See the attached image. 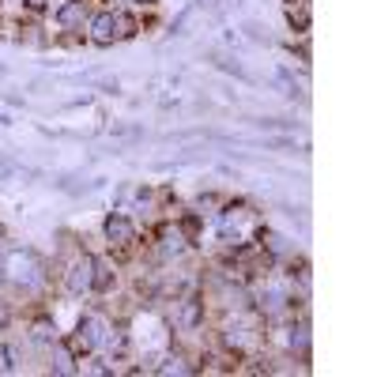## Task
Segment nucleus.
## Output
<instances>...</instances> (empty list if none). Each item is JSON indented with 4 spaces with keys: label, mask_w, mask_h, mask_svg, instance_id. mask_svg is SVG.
Here are the masks:
<instances>
[{
    "label": "nucleus",
    "mask_w": 377,
    "mask_h": 377,
    "mask_svg": "<svg viewBox=\"0 0 377 377\" xmlns=\"http://www.w3.org/2000/svg\"><path fill=\"white\" fill-rule=\"evenodd\" d=\"M136 30V23L128 15H117V12H99L91 19V42L94 45H114L117 38H128Z\"/></svg>",
    "instance_id": "1"
},
{
    "label": "nucleus",
    "mask_w": 377,
    "mask_h": 377,
    "mask_svg": "<svg viewBox=\"0 0 377 377\" xmlns=\"http://www.w3.org/2000/svg\"><path fill=\"white\" fill-rule=\"evenodd\" d=\"M106 340V332H102V320L99 317H83L76 328V347L79 351H94L99 343Z\"/></svg>",
    "instance_id": "4"
},
{
    "label": "nucleus",
    "mask_w": 377,
    "mask_h": 377,
    "mask_svg": "<svg viewBox=\"0 0 377 377\" xmlns=\"http://www.w3.org/2000/svg\"><path fill=\"white\" fill-rule=\"evenodd\" d=\"M94 268H99V261H94V256H79V261L68 268V291L72 294L94 291Z\"/></svg>",
    "instance_id": "3"
},
{
    "label": "nucleus",
    "mask_w": 377,
    "mask_h": 377,
    "mask_svg": "<svg viewBox=\"0 0 377 377\" xmlns=\"http://www.w3.org/2000/svg\"><path fill=\"white\" fill-rule=\"evenodd\" d=\"M4 272H8V279H15L19 287H34L38 279H42V264H38V256L30 249H12L8 253Z\"/></svg>",
    "instance_id": "2"
},
{
    "label": "nucleus",
    "mask_w": 377,
    "mask_h": 377,
    "mask_svg": "<svg viewBox=\"0 0 377 377\" xmlns=\"http://www.w3.org/2000/svg\"><path fill=\"white\" fill-rule=\"evenodd\" d=\"M53 370H57V374H72V370H76V363H72V351L64 347V343H53Z\"/></svg>",
    "instance_id": "9"
},
{
    "label": "nucleus",
    "mask_w": 377,
    "mask_h": 377,
    "mask_svg": "<svg viewBox=\"0 0 377 377\" xmlns=\"http://www.w3.org/2000/svg\"><path fill=\"white\" fill-rule=\"evenodd\" d=\"M27 8H30V12H42V8H45V0H27Z\"/></svg>",
    "instance_id": "16"
},
{
    "label": "nucleus",
    "mask_w": 377,
    "mask_h": 377,
    "mask_svg": "<svg viewBox=\"0 0 377 377\" xmlns=\"http://www.w3.org/2000/svg\"><path fill=\"white\" fill-rule=\"evenodd\" d=\"M287 347L298 351V355H306V351H309V328L306 325L291 328V332H287Z\"/></svg>",
    "instance_id": "8"
},
{
    "label": "nucleus",
    "mask_w": 377,
    "mask_h": 377,
    "mask_svg": "<svg viewBox=\"0 0 377 377\" xmlns=\"http://www.w3.org/2000/svg\"><path fill=\"white\" fill-rule=\"evenodd\" d=\"M0 283H4V264H0Z\"/></svg>",
    "instance_id": "19"
},
{
    "label": "nucleus",
    "mask_w": 377,
    "mask_h": 377,
    "mask_svg": "<svg viewBox=\"0 0 377 377\" xmlns=\"http://www.w3.org/2000/svg\"><path fill=\"white\" fill-rule=\"evenodd\" d=\"M204 325V302L200 298H185L178 309V328L181 332H196V328Z\"/></svg>",
    "instance_id": "5"
},
{
    "label": "nucleus",
    "mask_w": 377,
    "mask_h": 377,
    "mask_svg": "<svg viewBox=\"0 0 377 377\" xmlns=\"http://www.w3.org/2000/svg\"><path fill=\"white\" fill-rule=\"evenodd\" d=\"M4 325H8V309L0 306V328H4Z\"/></svg>",
    "instance_id": "17"
},
{
    "label": "nucleus",
    "mask_w": 377,
    "mask_h": 377,
    "mask_svg": "<svg viewBox=\"0 0 377 377\" xmlns=\"http://www.w3.org/2000/svg\"><path fill=\"white\" fill-rule=\"evenodd\" d=\"M223 343H227L230 351H245V343H249V332H245V328H227V332H223Z\"/></svg>",
    "instance_id": "10"
},
{
    "label": "nucleus",
    "mask_w": 377,
    "mask_h": 377,
    "mask_svg": "<svg viewBox=\"0 0 377 377\" xmlns=\"http://www.w3.org/2000/svg\"><path fill=\"white\" fill-rule=\"evenodd\" d=\"M189 370H192V366H189L181 355H170L163 366H159V374H189Z\"/></svg>",
    "instance_id": "12"
},
{
    "label": "nucleus",
    "mask_w": 377,
    "mask_h": 377,
    "mask_svg": "<svg viewBox=\"0 0 377 377\" xmlns=\"http://www.w3.org/2000/svg\"><path fill=\"white\" fill-rule=\"evenodd\" d=\"M53 332H57V328H53L50 320H38V325L30 328V336H34L38 343H53Z\"/></svg>",
    "instance_id": "14"
},
{
    "label": "nucleus",
    "mask_w": 377,
    "mask_h": 377,
    "mask_svg": "<svg viewBox=\"0 0 377 377\" xmlns=\"http://www.w3.org/2000/svg\"><path fill=\"white\" fill-rule=\"evenodd\" d=\"M132 234H136V227H132V219H128V215H110V219H106L110 245H128V242H132Z\"/></svg>",
    "instance_id": "6"
},
{
    "label": "nucleus",
    "mask_w": 377,
    "mask_h": 377,
    "mask_svg": "<svg viewBox=\"0 0 377 377\" xmlns=\"http://www.w3.org/2000/svg\"><path fill=\"white\" fill-rule=\"evenodd\" d=\"M163 249L166 253H181V249H185V238H181L178 230H166V234H163Z\"/></svg>",
    "instance_id": "13"
},
{
    "label": "nucleus",
    "mask_w": 377,
    "mask_h": 377,
    "mask_svg": "<svg viewBox=\"0 0 377 377\" xmlns=\"http://www.w3.org/2000/svg\"><path fill=\"white\" fill-rule=\"evenodd\" d=\"M83 19H87V4H83V0H68V4H61V8H57V23H61L64 30L79 27Z\"/></svg>",
    "instance_id": "7"
},
{
    "label": "nucleus",
    "mask_w": 377,
    "mask_h": 377,
    "mask_svg": "<svg viewBox=\"0 0 377 377\" xmlns=\"http://www.w3.org/2000/svg\"><path fill=\"white\" fill-rule=\"evenodd\" d=\"M15 358H19V351H15V347H0V370L12 374L15 370Z\"/></svg>",
    "instance_id": "15"
},
{
    "label": "nucleus",
    "mask_w": 377,
    "mask_h": 377,
    "mask_svg": "<svg viewBox=\"0 0 377 377\" xmlns=\"http://www.w3.org/2000/svg\"><path fill=\"white\" fill-rule=\"evenodd\" d=\"M136 4H155V0H136Z\"/></svg>",
    "instance_id": "18"
},
{
    "label": "nucleus",
    "mask_w": 377,
    "mask_h": 377,
    "mask_svg": "<svg viewBox=\"0 0 377 377\" xmlns=\"http://www.w3.org/2000/svg\"><path fill=\"white\" fill-rule=\"evenodd\" d=\"M283 306H287V294L276 291V287H272L268 294H261V309H268V314H279Z\"/></svg>",
    "instance_id": "11"
}]
</instances>
